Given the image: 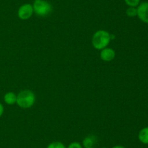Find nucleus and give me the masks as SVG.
I'll use <instances>...</instances> for the list:
<instances>
[{"label": "nucleus", "instance_id": "nucleus-1", "mask_svg": "<svg viewBox=\"0 0 148 148\" xmlns=\"http://www.w3.org/2000/svg\"><path fill=\"white\" fill-rule=\"evenodd\" d=\"M111 33L104 30L95 32L92 37V44L95 49L101 50L107 47L111 41Z\"/></svg>", "mask_w": 148, "mask_h": 148}, {"label": "nucleus", "instance_id": "nucleus-2", "mask_svg": "<svg viewBox=\"0 0 148 148\" xmlns=\"http://www.w3.org/2000/svg\"><path fill=\"white\" fill-rule=\"evenodd\" d=\"M35 102H36V95L31 90H23L18 94H17L16 104L21 108H30L34 104Z\"/></svg>", "mask_w": 148, "mask_h": 148}, {"label": "nucleus", "instance_id": "nucleus-3", "mask_svg": "<svg viewBox=\"0 0 148 148\" xmlns=\"http://www.w3.org/2000/svg\"><path fill=\"white\" fill-rule=\"evenodd\" d=\"M32 5L34 13L40 17L49 15L53 10V7L51 3L46 0H34Z\"/></svg>", "mask_w": 148, "mask_h": 148}, {"label": "nucleus", "instance_id": "nucleus-4", "mask_svg": "<svg viewBox=\"0 0 148 148\" xmlns=\"http://www.w3.org/2000/svg\"><path fill=\"white\" fill-rule=\"evenodd\" d=\"M33 13H34V11H33V5L29 3L23 4L19 7L17 10V16L20 20H28L32 17Z\"/></svg>", "mask_w": 148, "mask_h": 148}, {"label": "nucleus", "instance_id": "nucleus-5", "mask_svg": "<svg viewBox=\"0 0 148 148\" xmlns=\"http://www.w3.org/2000/svg\"><path fill=\"white\" fill-rule=\"evenodd\" d=\"M137 17L142 22L148 23V1H143L137 6Z\"/></svg>", "mask_w": 148, "mask_h": 148}, {"label": "nucleus", "instance_id": "nucleus-6", "mask_svg": "<svg viewBox=\"0 0 148 148\" xmlns=\"http://www.w3.org/2000/svg\"><path fill=\"white\" fill-rule=\"evenodd\" d=\"M100 57L101 59L105 62H111L115 58L116 52L112 48L106 47L101 50Z\"/></svg>", "mask_w": 148, "mask_h": 148}, {"label": "nucleus", "instance_id": "nucleus-7", "mask_svg": "<svg viewBox=\"0 0 148 148\" xmlns=\"http://www.w3.org/2000/svg\"><path fill=\"white\" fill-rule=\"evenodd\" d=\"M4 102L9 105H13L17 102V94L12 91L7 92L4 96Z\"/></svg>", "mask_w": 148, "mask_h": 148}, {"label": "nucleus", "instance_id": "nucleus-8", "mask_svg": "<svg viewBox=\"0 0 148 148\" xmlns=\"http://www.w3.org/2000/svg\"><path fill=\"white\" fill-rule=\"evenodd\" d=\"M138 139L143 144L148 145V126L143 128L139 131Z\"/></svg>", "mask_w": 148, "mask_h": 148}, {"label": "nucleus", "instance_id": "nucleus-9", "mask_svg": "<svg viewBox=\"0 0 148 148\" xmlns=\"http://www.w3.org/2000/svg\"><path fill=\"white\" fill-rule=\"evenodd\" d=\"M95 137L92 135L90 136H88L83 139L82 141V147L84 148H89V147H93V145H95Z\"/></svg>", "mask_w": 148, "mask_h": 148}, {"label": "nucleus", "instance_id": "nucleus-10", "mask_svg": "<svg viewBox=\"0 0 148 148\" xmlns=\"http://www.w3.org/2000/svg\"><path fill=\"white\" fill-rule=\"evenodd\" d=\"M126 14L128 17H134L137 15V7H129L126 10Z\"/></svg>", "mask_w": 148, "mask_h": 148}, {"label": "nucleus", "instance_id": "nucleus-11", "mask_svg": "<svg viewBox=\"0 0 148 148\" xmlns=\"http://www.w3.org/2000/svg\"><path fill=\"white\" fill-rule=\"evenodd\" d=\"M46 148H66V146L62 143V142L56 141V142H51V143L49 144Z\"/></svg>", "mask_w": 148, "mask_h": 148}, {"label": "nucleus", "instance_id": "nucleus-12", "mask_svg": "<svg viewBox=\"0 0 148 148\" xmlns=\"http://www.w3.org/2000/svg\"><path fill=\"white\" fill-rule=\"evenodd\" d=\"M124 1L128 7H137V6L140 4V0H124Z\"/></svg>", "mask_w": 148, "mask_h": 148}, {"label": "nucleus", "instance_id": "nucleus-13", "mask_svg": "<svg viewBox=\"0 0 148 148\" xmlns=\"http://www.w3.org/2000/svg\"><path fill=\"white\" fill-rule=\"evenodd\" d=\"M66 148H83L82 145L78 142H71Z\"/></svg>", "mask_w": 148, "mask_h": 148}, {"label": "nucleus", "instance_id": "nucleus-14", "mask_svg": "<svg viewBox=\"0 0 148 148\" xmlns=\"http://www.w3.org/2000/svg\"><path fill=\"white\" fill-rule=\"evenodd\" d=\"M4 105H3V104L0 102V117H1V116H2L3 113H4Z\"/></svg>", "mask_w": 148, "mask_h": 148}, {"label": "nucleus", "instance_id": "nucleus-15", "mask_svg": "<svg viewBox=\"0 0 148 148\" xmlns=\"http://www.w3.org/2000/svg\"><path fill=\"white\" fill-rule=\"evenodd\" d=\"M112 148H127L124 146H122V145H116V146H114Z\"/></svg>", "mask_w": 148, "mask_h": 148}, {"label": "nucleus", "instance_id": "nucleus-16", "mask_svg": "<svg viewBox=\"0 0 148 148\" xmlns=\"http://www.w3.org/2000/svg\"><path fill=\"white\" fill-rule=\"evenodd\" d=\"M101 148H108V147H101Z\"/></svg>", "mask_w": 148, "mask_h": 148}, {"label": "nucleus", "instance_id": "nucleus-17", "mask_svg": "<svg viewBox=\"0 0 148 148\" xmlns=\"http://www.w3.org/2000/svg\"><path fill=\"white\" fill-rule=\"evenodd\" d=\"M89 148H94V147H89Z\"/></svg>", "mask_w": 148, "mask_h": 148}]
</instances>
